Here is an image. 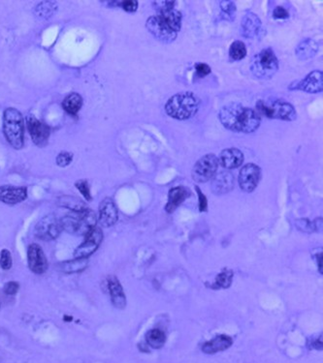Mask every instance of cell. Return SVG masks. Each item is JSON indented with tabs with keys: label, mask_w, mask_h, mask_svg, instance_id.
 Here are the masks:
<instances>
[{
	"label": "cell",
	"mask_w": 323,
	"mask_h": 363,
	"mask_svg": "<svg viewBox=\"0 0 323 363\" xmlns=\"http://www.w3.org/2000/svg\"><path fill=\"white\" fill-rule=\"evenodd\" d=\"M219 119L224 127L232 132L249 134L258 129L261 119L255 110L239 103H231L222 108Z\"/></svg>",
	"instance_id": "obj_1"
},
{
	"label": "cell",
	"mask_w": 323,
	"mask_h": 363,
	"mask_svg": "<svg viewBox=\"0 0 323 363\" xmlns=\"http://www.w3.org/2000/svg\"><path fill=\"white\" fill-rule=\"evenodd\" d=\"M200 100L191 92H183L171 97L165 111L169 117L178 121H185L194 117L199 110Z\"/></svg>",
	"instance_id": "obj_2"
},
{
	"label": "cell",
	"mask_w": 323,
	"mask_h": 363,
	"mask_svg": "<svg viewBox=\"0 0 323 363\" xmlns=\"http://www.w3.org/2000/svg\"><path fill=\"white\" fill-rule=\"evenodd\" d=\"M96 222L95 212L90 208L81 212H71L60 219L62 230L76 236H87L96 227Z\"/></svg>",
	"instance_id": "obj_3"
},
{
	"label": "cell",
	"mask_w": 323,
	"mask_h": 363,
	"mask_svg": "<svg viewBox=\"0 0 323 363\" xmlns=\"http://www.w3.org/2000/svg\"><path fill=\"white\" fill-rule=\"evenodd\" d=\"M3 132L7 142L14 148L20 149L24 146V118L18 110L9 108L4 112Z\"/></svg>",
	"instance_id": "obj_4"
},
{
	"label": "cell",
	"mask_w": 323,
	"mask_h": 363,
	"mask_svg": "<svg viewBox=\"0 0 323 363\" xmlns=\"http://www.w3.org/2000/svg\"><path fill=\"white\" fill-rule=\"evenodd\" d=\"M256 113L259 116L274 120L293 121L297 119L294 107L283 100H260L256 103Z\"/></svg>",
	"instance_id": "obj_5"
},
{
	"label": "cell",
	"mask_w": 323,
	"mask_h": 363,
	"mask_svg": "<svg viewBox=\"0 0 323 363\" xmlns=\"http://www.w3.org/2000/svg\"><path fill=\"white\" fill-rule=\"evenodd\" d=\"M277 69L278 61L271 48L261 50L250 63V71L258 79H271Z\"/></svg>",
	"instance_id": "obj_6"
},
{
	"label": "cell",
	"mask_w": 323,
	"mask_h": 363,
	"mask_svg": "<svg viewBox=\"0 0 323 363\" xmlns=\"http://www.w3.org/2000/svg\"><path fill=\"white\" fill-rule=\"evenodd\" d=\"M146 26L153 37L162 43H172L177 38L178 32L160 15L149 17Z\"/></svg>",
	"instance_id": "obj_7"
},
{
	"label": "cell",
	"mask_w": 323,
	"mask_h": 363,
	"mask_svg": "<svg viewBox=\"0 0 323 363\" xmlns=\"http://www.w3.org/2000/svg\"><path fill=\"white\" fill-rule=\"evenodd\" d=\"M219 167V159L213 154H207L200 158L192 169V178L198 183H204L212 179Z\"/></svg>",
	"instance_id": "obj_8"
},
{
	"label": "cell",
	"mask_w": 323,
	"mask_h": 363,
	"mask_svg": "<svg viewBox=\"0 0 323 363\" xmlns=\"http://www.w3.org/2000/svg\"><path fill=\"white\" fill-rule=\"evenodd\" d=\"M62 231L60 220L57 219L56 216L53 214L47 215L42 218L37 225L35 226L34 235L37 239L44 241V242H50L52 240H55L60 232Z\"/></svg>",
	"instance_id": "obj_9"
},
{
	"label": "cell",
	"mask_w": 323,
	"mask_h": 363,
	"mask_svg": "<svg viewBox=\"0 0 323 363\" xmlns=\"http://www.w3.org/2000/svg\"><path fill=\"white\" fill-rule=\"evenodd\" d=\"M102 241V231L95 227L86 236V241L75 250V259H88L97 250Z\"/></svg>",
	"instance_id": "obj_10"
},
{
	"label": "cell",
	"mask_w": 323,
	"mask_h": 363,
	"mask_svg": "<svg viewBox=\"0 0 323 363\" xmlns=\"http://www.w3.org/2000/svg\"><path fill=\"white\" fill-rule=\"evenodd\" d=\"M261 177V169L252 163L247 164L240 170L239 185L240 188L247 193H251L258 185Z\"/></svg>",
	"instance_id": "obj_11"
},
{
	"label": "cell",
	"mask_w": 323,
	"mask_h": 363,
	"mask_svg": "<svg viewBox=\"0 0 323 363\" xmlns=\"http://www.w3.org/2000/svg\"><path fill=\"white\" fill-rule=\"evenodd\" d=\"M323 75L322 71H313L305 79L289 86L291 90H301L307 93H321L323 91Z\"/></svg>",
	"instance_id": "obj_12"
},
{
	"label": "cell",
	"mask_w": 323,
	"mask_h": 363,
	"mask_svg": "<svg viewBox=\"0 0 323 363\" xmlns=\"http://www.w3.org/2000/svg\"><path fill=\"white\" fill-rule=\"evenodd\" d=\"M26 125L34 144L39 147L47 145L50 137V128L32 116L26 118Z\"/></svg>",
	"instance_id": "obj_13"
},
{
	"label": "cell",
	"mask_w": 323,
	"mask_h": 363,
	"mask_svg": "<svg viewBox=\"0 0 323 363\" xmlns=\"http://www.w3.org/2000/svg\"><path fill=\"white\" fill-rule=\"evenodd\" d=\"M27 261L30 270L36 274H43L47 271L48 260L38 244H31L27 250Z\"/></svg>",
	"instance_id": "obj_14"
},
{
	"label": "cell",
	"mask_w": 323,
	"mask_h": 363,
	"mask_svg": "<svg viewBox=\"0 0 323 363\" xmlns=\"http://www.w3.org/2000/svg\"><path fill=\"white\" fill-rule=\"evenodd\" d=\"M119 219L118 208L114 201L110 198L104 199L99 205V223L101 226L109 228L114 226Z\"/></svg>",
	"instance_id": "obj_15"
},
{
	"label": "cell",
	"mask_w": 323,
	"mask_h": 363,
	"mask_svg": "<svg viewBox=\"0 0 323 363\" xmlns=\"http://www.w3.org/2000/svg\"><path fill=\"white\" fill-rule=\"evenodd\" d=\"M212 181V191L216 195H224L234 188V176L229 171H222L216 174Z\"/></svg>",
	"instance_id": "obj_16"
},
{
	"label": "cell",
	"mask_w": 323,
	"mask_h": 363,
	"mask_svg": "<svg viewBox=\"0 0 323 363\" xmlns=\"http://www.w3.org/2000/svg\"><path fill=\"white\" fill-rule=\"evenodd\" d=\"M219 159V164L227 169H236L244 162V154L237 148H227L222 151Z\"/></svg>",
	"instance_id": "obj_17"
},
{
	"label": "cell",
	"mask_w": 323,
	"mask_h": 363,
	"mask_svg": "<svg viewBox=\"0 0 323 363\" xmlns=\"http://www.w3.org/2000/svg\"><path fill=\"white\" fill-rule=\"evenodd\" d=\"M27 197L25 187L2 186L0 187V202L7 204H16L24 202Z\"/></svg>",
	"instance_id": "obj_18"
},
{
	"label": "cell",
	"mask_w": 323,
	"mask_h": 363,
	"mask_svg": "<svg viewBox=\"0 0 323 363\" xmlns=\"http://www.w3.org/2000/svg\"><path fill=\"white\" fill-rule=\"evenodd\" d=\"M108 289L114 306L118 309H125L126 297L123 287L115 276H110L108 279Z\"/></svg>",
	"instance_id": "obj_19"
},
{
	"label": "cell",
	"mask_w": 323,
	"mask_h": 363,
	"mask_svg": "<svg viewBox=\"0 0 323 363\" xmlns=\"http://www.w3.org/2000/svg\"><path fill=\"white\" fill-rule=\"evenodd\" d=\"M190 196V191L184 187L179 186L175 187L169 191V197H168V202L165 206V209L168 213H172L180 206L188 197Z\"/></svg>",
	"instance_id": "obj_20"
},
{
	"label": "cell",
	"mask_w": 323,
	"mask_h": 363,
	"mask_svg": "<svg viewBox=\"0 0 323 363\" xmlns=\"http://www.w3.org/2000/svg\"><path fill=\"white\" fill-rule=\"evenodd\" d=\"M261 27V21L259 18L253 14L249 13L247 14L241 24V33L246 38H253L258 34Z\"/></svg>",
	"instance_id": "obj_21"
},
{
	"label": "cell",
	"mask_w": 323,
	"mask_h": 363,
	"mask_svg": "<svg viewBox=\"0 0 323 363\" xmlns=\"http://www.w3.org/2000/svg\"><path fill=\"white\" fill-rule=\"evenodd\" d=\"M232 345V339L229 336L226 335H220L217 336L216 338L206 342L203 346H202V351L205 354L208 355H213L219 352H223L225 351L226 349H228L230 346Z\"/></svg>",
	"instance_id": "obj_22"
},
{
	"label": "cell",
	"mask_w": 323,
	"mask_h": 363,
	"mask_svg": "<svg viewBox=\"0 0 323 363\" xmlns=\"http://www.w3.org/2000/svg\"><path fill=\"white\" fill-rule=\"evenodd\" d=\"M318 50H319L318 43L313 39L307 38L299 44L297 48L295 49V52H296V55H297L299 59L307 60V59H310L313 56H315L317 54Z\"/></svg>",
	"instance_id": "obj_23"
},
{
	"label": "cell",
	"mask_w": 323,
	"mask_h": 363,
	"mask_svg": "<svg viewBox=\"0 0 323 363\" xmlns=\"http://www.w3.org/2000/svg\"><path fill=\"white\" fill-rule=\"evenodd\" d=\"M57 203L61 207L71 210V212H81L88 208L86 203L82 202L80 199L75 198V197H70V196L60 197L57 201Z\"/></svg>",
	"instance_id": "obj_24"
},
{
	"label": "cell",
	"mask_w": 323,
	"mask_h": 363,
	"mask_svg": "<svg viewBox=\"0 0 323 363\" xmlns=\"http://www.w3.org/2000/svg\"><path fill=\"white\" fill-rule=\"evenodd\" d=\"M83 105V99L78 93H71L68 96L65 97V99L62 102L63 109L69 114V115H77V113L81 110Z\"/></svg>",
	"instance_id": "obj_25"
},
{
	"label": "cell",
	"mask_w": 323,
	"mask_h": 363,
	"mask_svg": "<svg viewBox=\"0 0 323 363\" xmlns=\"http://www.w3.org/2000/svg\"><path fill=\"white\" fill-rule=\"evenodd\" d=\"M87 266H88L87 259H75L72 261L60 264L59 268L64 273H78L85 270Z\"/></svg>",
	"instance_id": "obj_26"
},
{
	"label": "cell",
	"mask_w": 323,
	"mask_h": 363,
	"mask_svg": "<svg viewBox=\"0 0 323 363\" xmlns=\"http://www.w3.org/2000/svg\"><path fill=\"white\" fill-rule=\"evenodd\" d=\"M146 339L150 347L153 349H159L165 344L166 336L165 333L160 329H151L147 333Z\"/></svg>",
	"instance_id": "obj_27"
},
{
	"label": "cell",
	"mask_w": 323,
	"mask_h": 363,
	"mask_svg": "<svg viewBox=\"0 0 323 363\" xmlns=\"http://www.w3.org/2000/svg\"><path fill=\"white\" fill-rule=\"evenodd\" d=\"M247 55V48L241 41H235L229 48V57L234 61L241 60Z\"/></svg>",
	"instance_id": "obj_28"
},
{
	"label": "cell",
	"mask_w": 323,
	"mask_h": 363,
	"mask_svg": "<svg viewBox=\"0 0 323 363\" xmlns=\"http://www.w3.org/2000/svg\"><path fill=\"white\" fill-rule=\"evenodd\" d=\"M56 10V3L54 2H42L35 9V14L41 19H48Z\"/></svg>",
	"instance_id": "obj_29"
},
{
	"label": "cell",
	"mask_w": 323,
	"mask_h": 363,
	"mask_svg": "<svg viewBox=\"0 0 323 363\" xmlns=\"http://www.w3.org/2000/svg\"><path fill=\"white\" fill-rule=\"evenodd\" d=\"M233 279V272L224 270L216 278V282L212 286L214 289H227L230 287Z\"/></svg>",
	"instance_id": "obj_30"
},
{
	"label": "cell",
	"mask_w": 323,
	"mask_h": 363,
	"mask_svg": "<svg viewBox=\"0 0 323 363\" xmlns=\"http://www.w3.org/2000/svg\"><path fill=\"white\" fill-rule=\"evenodd\" d=\"M221 8L223 10V13L226 16V19H229L230 21H233L235 19L236 6L233 1H222Z\"/></svg>",
	"instance_id": "obj_31"
},
{
	"label": "cell",
	"mask_w": 323,
	"mask_h": 363,
	"mask_svg": "<svg viewBox=\"0 0 323 363\" xmlns=\"http://www.w3.org/2000/svg\"><path fill=\"white\" fill-rule=\"evenodd\" d=\"M12 255L10 251H8L7 249H3L0 254V266L3 269L8 270L12 267Z\"/></svg>",
	"instance_id": "obj_32"
},
{
	"label": "cell",
	"mask_w": 323,
	"mask_h": 363,
	"mask_svg": "<svg viewBox=\"0 0 323 363\" xmlns=\"http://www.w3.org/2000/svg\"><path fill=\"white\" fill-rule=\"evenodd\" d=\"M153 7L155 10L158 11V13L168 11L171 9H174L175 1H153L152 2Z\"/></svg>",
	"instance_id": "obj_33"
},
{
	"label": "cell",
	"mask_w": 323,
	"mask_h": 363,
	"mask_svg": "<svg viewBox=\"0 0 323 363\" xmlns=\"http://www.w3.org/2000/svg\"><path fill=\"white\" fill-rule=\"evenodd\" d=\"M76 187L81 192V194L85 197V199L87 201H92V195H91V190H90L88 181L80 180V181L76 182Z\"/></svg>",
	"instance_id": "obj_34"
},
{
	"label": "cell",
	"mask_w": 323,
	"mask_h": 363,
	"mask_svg": "<svg viewBox=\"0 0 323 363\" xmlns=\"http://www.w3.org/2000/svg\"><path fill=\"white\" fill-rule=\"evenodd\" d=\"M72 162V154L69 152H60L56 157V164L59 167H66Z\"/></svg>",
	"instance_id": "obj_35"
},
{
	"label": "cell",
	"mask_w": 323,
	"mask_h": 363,
	"mask_svg": "<svg viewBox=\"0 0 323 363\" xmlns=\"http://www.w3.org/2000/svg\"><path fill=\"white\" fill-rule=\"evenodd\" d=\"M121 7L128 13H134L138 8V1L137 0H125L119 1Z\"/></svg>",
	"instance_id": "obj_36"
},
{
	"label": "cell",
	"mask_w": 323,
	"mask_h": 363,
	"mask_svg": "<svg viewBox=\"0 0 323 363\" xmlns=\"http://www.w3.org/2000/svg\"><path fill=\"white\" fill-rule=\"evenodd\" d=\"M273 17L277 20H284L289 17V13L281 6H277L273 12Z\"/></svg>",
	"instance_id": "obj_37"
},
{
	"label": "cell",
	"mask_w": 323,
	"mask_h": 363,
	"mask_svg": "<svg viewBox=\"0 0 323 363\" xmlns=\"http://www.w3.org/2000/svg\"><path fill=\"white\" fill-rule=\"evenodd\" d=\"M195 69H196V75L200 78H203L211 73V67L205 63H197L195 65Z\"/></svg>",
	"instance_id": "obj_38"
},
{
	"label": "cell",
	"mask_w": 323,
	"mask_h": 363,
	"mask_svg": "<svg viewBox=\"0 0 323 363\" xmlns=\"http://www.w3.org/2000/svg\"><path fill=\"white\" fill-rule=\"evenodd\" d=\"M19 284L17 282H9L4 286V292L8 295H14L19 290Z\"/></svg>",
	"instance_id": "obj_39"
},
{
	"label": "cell",
	"mask_w": 323,
	"mask_h": 363,
	"mask_svg": "<svg viewBox=\"0 0 323 363\" xmlns=\"http://www.w3.org/2000/svg\"><path fill=\"white\" fill-rule=\"evenodd\" d=\"M196 191L198 194L199 198V209L200 211H206L207 210V207H208V202H207V198L204 194L201 192L200 188L196 186Z\"/></svg>",
	"instance_id": "obj_40"
},
{
	"label": "cell",
	"mask_w": 323,
	"mask_h": 363,
	"mask_svg": "<svg viewBox=\"0 0 323 363\" xmlns=\"http://www.w3.org/2000/svg\"><path fill=\"white\" fill-rule=\"evenodd\" d=\"M312 348L317 349V350L323 349V336H321V338L317 339V340H313Z\"/></svg>",
	"instance_id": "obj_41"
},
{
	"label": "cell",
	"mask_w": 323,
	"mask_h": 363,
	"mask_svg": "<svg viewBox=\"0 0 323 363\" xmlns=\"http://www.w3.org/2000/svg\"><path fill=\"white\" fill-rule=\"evenodd\" d=\"M318 265H319V270L323 274V254L318 255Z\"/></svg>",
	"instance_id": "obj_42"
}]
</instances>
